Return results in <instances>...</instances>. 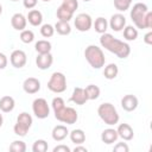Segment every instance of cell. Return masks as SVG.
I'll use <instances>...</instances> for the list:
<instances>
[{"label": "cell", "instance_id": "1", "mask_svg": "<svg viewBox=\"0 0 152 152\" xmlns=\"http://www.w3.org/2000/svg\"><path fill=\"white\" fill-rule=\"evenodd\" d=\"M100 44L107 51L114 53L118 58H127L131 53V46L128 43L115 38L110 33H102L100 37Z\"/></svg>", "mask_w": 152, "mask_h": 152}, {"label": "cell", "instance_id": "2", "mask_svg": "<svg viewBox=\"0 0 152 152\" xmlns=\"http://www.w3.org/2000/svg\"><path fill=\"white\" fill-rule=\"evenodd\" d=\"M84 57L87 59V62L89 63V65L94 69H101L104 65L106 58H104V53L102 51L101 48H99L97 45H88L84 50Z\"/></svg>", "mask_w": 152, "mask_h": 152}, {"label": "cell", "instance_id": "3", "mask_svg": "<svg viewBox=\"0 0 152 152\" xmlns=\"http://www.w3.org/2000/svg\"><path fill=\"white\" fill-rule=\"evenodd\" d=\"M97 114H99L100 119L108 126L116 125L119 122V119H120L116 108L109 102L101 103L97 108Z\"/></svg>", "mask_w": 152, "mask_h": 152}, {"label": "cell", "instance_id": "4", "mask_svg": "<svg viewBox=\"0 0 152 152\" xmlns=\"http://www.w3.org/2000/svg\"><path fill=\"white\" fill-rule=\"evenodd\" d=\"M147 11H148V7L144 2H137L133 5L129 15L137 28H141V30L145 28L144 19H145V14L147 13Z\"/></svg>", "mask_w": 152, "mask_h": 152}, {"label": "cell", "instance_id": "5", "mask_svg": "<svg viewBox=\"0 0 152 152\" xmlns=\"http://www.w3.org/2000/svg\"><path fill=\"white\" fill-rule=\"evenodd\" d=\"M48 89L52 93L61 94L66 90V77L61 71H55L48 81Z\"/></svg>", "mask_w": 152, "mask_h": 152}, {"label": "cell", "instance_id": "6", "mask_svg": "<svg viewBox=\"0 0 152 152\" xmlns=\"http://www.w3.org/2000/svg\"><path fill=\"white\" fill-rule=\"evenodd\" d=\"M55 118L58 121L64 122L66 125H74L77 121V119H78V114H77V112H76L75 108H72V107H65L64 106L61 110H58V112L55 113Z\"/></svg>", "mask_w": 152, "mask_h": 152}, {"label": "cell", "instance_id": "7", "mask_svg": "<svg viewBox=\"0 0 152 152\" xmlns=\"http://www.w3.org/2000/svg\"><path fill=\"white\" fill-rule=\"evenodd\" d=\"M32 110H33V114L38 119H46L50 115V107L48 104V101L43 97H38L33 100Z\"/></svg>", "mask_w": 152, "mask_h": 152}, {"label": "cell", "instance_id": "8", "mask_svg": "<svg viewBox=\"0 0 152 152\" xmlns=\"http://www.w3.org/2000/svg\"><path fill=\"white\" fill-rule=\"evenodd\" d=\"M74 25L77 31L80 32H87L93 26V19L88 13H80L76 15L74 20Z\"/></svg>", "mask_w": 152, "mask_h": 152}, {"label": "cell", "instance_id": "9", "mask_svg": "<svg viewBox=\"0 0 152 152\" xmlns=\"http://www.w3.org/2000/svg\"><path fill=\"white\" fill-rule=\"evenodd\" d=\"M10 62L12 64V66L17 68V69H20L23 66H25L26 62H27V56L26 53L23 51V50H14L11 56H10Z\"/></svg>", "mask_w": 152, "mask_h": 152}, {"label": "cell", "instance_id": "10", "mask_svg": "<svg viewBox=\"0 0 152 152\" xmlns=\"http://www.w3.org/2000/svg\"><path fill=\"white\" fill-rule=\"evenodd\" d=\"M108 26L115 31V32H120L124 30V27L126 26V18L124 14L121 13H115L110 17L109 19V23H108Z\"/></svg>", "mask_w": 152, "mask_h": 152}, {"label": "cell", "instance_id": "11", "mask_svg": "<svg viewBox=\"0 0 152 152\" xmlns=\"http://www.w3.org/2000/svg\"><path fill=\"white\" fill-rule=\"evenodd\" d=\"M23 89L26 94H36L40 90V81L36 77H27L23 83Z\"/></svg>", "mask_w": 152, "mask_h": 152}, {"label": "cell", "instance_id": "12", "mask_svg": "<svg viewBox=\"0 0 152 152\" xmlns=\"http://www.w3.org/2000/svg\"><path fill=\"white\" fill-rule=\"evenodd\" d=\"M138 104H139V101H138V97L135 95L128 94V95H125L121 99V107L126 112H133V110H135L137 107H138Z\"/></svg>", "mask_w": 152, "mask_h": 152}, {"label": "cell", "instance_id": "13", "mask_svg": "<svg viewBox=\"0 0 152 152\" xmlns=\"http://www.w3.org/2000/svg\"><path fill=\"white\" fill-rule=\"evenodd\" d=\"M53 63V57L51 55V52L49 53H38L37 58H36V64L38 66V69L40 70H48L49 68H51Z\"/></svg>", "mask_w": 152, "mask_h": 152}, {"label": "cell", "instance_id": "14", "mask_svg": "<svg viewBox=\"0 0 152 152\" xmlns=\"http://www.w3.org/2000/svg\"><path fill=\"white\" fill-rule=\"evenodd\" d=\"M116 132H118L119 138H121V139L125 140V141H129V140H132L133 137H134L133 128L131 127V125L125 124V122H124V124H120V125L118 126Z\"/></svg>", "mask_w": 152, "mask_h": 152}, {"label": "cell", "instance_id": "15", "mask_svg": "<svg viewBox=\"0 0 152 152\" xmlns=\"http://www.w3.org/2000/svg\"><path fill=\"white\" fill-rule=\"evenodd\" d=\"M26 24H27V19L24 14L21 13H14L11 18V25L14 30L17 31H23L25 30L26 27Z\"/></svg>", "mask_w": 152, "mask_h": 152}, {"label": "cell", "instance_id": "16", "mask_svg": "<svg viewBox=\"0 0 152 152\" xmlns=\"http://www.w3.org/2000/svg\"><path fill=\"white\" fill-rule=\"evenodd\" d=\"M70 100H71L74 103L78 104V106H82V104H84V103L88 101V97H87V95H86L84 88H81V87H76V88L74 89L72 94H71V97H70Z\"/></svg>", "mask_w": 152, "mask_h": 152}, {"label": "cell", "instance_id": "17", "mask_svg": "<svg viewBox=\"0 0 152 152\" xmlns=\"http://www.w3.org/2000/svg\"><path fill=\"white\" fill-rule=\"evenodd\" d=\"M68 135H69V131H68L66 126H64V125H57V126H55L52 128L51 137H52V139L55 141H62Z\"/></svg>", "mask_w": 152, "mask_h": 152}, {"label": "cell", "instance_id": "18", "mask_svg": "<svg viewBox=\"0 0 152 152\" xmlns=\"http://www.w3.org/2000/svg\"><path fill=\"white\" fill-rule=\"evenodd\" d=\"M119 135H118V132L116 129L114 128H106L104 131H102L101 133V140L102 142L107 144V145H110V144H114L116 140H118Z\"/></svg>", "mask_w": 152, "mask_h": 152}, {"label": "cell", "instance_id": "19", "mask_svg": "<svg viewBox=\"0 0 152 152\" xmlns=\"http://www.w3.org/2000/svg\"><path fill=\"white\" fill-rule=\"evenodd\" d=\"M14 106H15V101L12 96L6 95V96H2L0 99V110L1 112L10 113L14 109Z\"/></svg>", "mask_w": 152, "mask_h": 152}, {"label": "cell", "instance_id": "20", "mask_svg": "<svg viewBox=\"0 0 152 152\" xmlns=\"http://www.w3.org/2000/svg\"><path fill=\"white\" fill-rule=\"evenodd\" d=\"M26 19L32 26H39V25H42V21H43V14L38 10H31L27 13Z\"/></svg>", "mask_w": 152, "mask_h": 152}, {"label": "cell", "instance_id": "21", "mask_svg": "<svg viewBox=\"0 0 152 152\" xmlns=\"http://www.w3.org/2000/svg\"><path fill=\"white\" fill-rule=\"evenodd\" d=\"M69 137H70L71 142H74V144H76V145H82V144L86 141V133H84L81 128L72 129V131L69 133Z\"/></svg>", "mask_w": 152, "mask_h": 152}, {"label": "cell", "instance_id": "22", "mask_svg": "<svg viewBox=\"0 0 152 152\" xmlns=\"http://www.w3.org/2000/svg\"><path fill=\"white\" fill-rule=\"evenodd\" d=\"M55 31L61 34V36H68L70 34L71 32V26L69 24V21H62V20H58L56 24H55Z\"/></svg>", "mask_w": 152, "mask_h": 152}, {"label": "cell", "instance_id": "23", "mask_svg": "<svg viewBox=\"0 0 152 152\" xmlns=\"http://www.w3.org/2000/svg\"><path fill=\"white\" fill-rule=\"evenodd\" d=\"M93 26H94V30H95L97 33L102 34V33H106V32H107V28H108V21H107L106 18H103V17H99V18L95 19Z\"/></svg>", "mask_w": 152, "mask_h": 152}, {"label": "cell", "instance_id": "24", "mask_svg": "<svg viewBox=\"0 0 152 152\" xmlns=\"http://www.w3.org/2000/svg\"><path fill=\"white\" fill-rule=\"evenodd\" d=\"M56 15L58 18V20H62V21H70L74 17V13L71 11H69L68 8H65L63 5H61L58 8H57V12H56Z\"/></svg>", "mask_w": 152, "mask_h": 152}, {"label": "cell", "instance_id": "25", "mask_svg": "<svg viewBox=\"0 0 152 152\" xmlns=\"http://www.w3.org/2000/svg\"><path fill=\"white\" fill-rule=\"evenodd\" d=\"M119 74V68L115 63H110L108 65L104 66V70H103V76L104 78L107 80H114Z\"/></svg>", "mask_w": 152, "mask_h": 152}, {"label": "cell", "instance_id": "26", "mask_svg": "<svg viewBox=\"0 0 152 152\" xmlns=\"http://www.w3.org/2000/svg\"><path fill=\"white\" fill-rule=\"evenodd\" d=\"M34 49L38 53H49L51 52V49H52V45L49 40H45V39H42V40H38L36 44H34Z\"/></svg>", "mask_w": 152, "mask_h": 152}, {"label": "cell", "instance_id": "27", "mask_svg": "<svg viewBox=\"0 0 152 152\" xmlns=\"http://www.w3.org/2000/svg\"><path fill=\"white\" fill-rule=\"evenodd\" d=\"M17 122L30 129L31 126H32V124H33V119H32L31 114H28V113H26V112H23V113H20V114L18 115Z\"/></svg>", "mask_w": 152, "mask_h": 152}, {"label": "cell", "instance_id": "28", "mask_svg": "<svg viewBox=\"0 0 152 152\" xmlns=\"http://www.w3.org/2000/svg\"><path fill=\"white\" fill-rule=\"evenodd\" d=\"M84 91H86V95H87L88 100H96V99H99L100 93H101L100 88H99L97 86H95V84H89V86H87V87L84 88Z\"/></svg>", "mask_w": 152, "mask_h": 152}, {"label": "cell", "instance_id": "29", "mask_svg": "<svg viewBox=\"0 0 152 152\" xmlns=\"http://www.w3.org/2000/svg\"><path fill=\"white\" fill-rule=\"evenodd\" d=\"M124 38L128 42L135 40L138 38V30L132 26V25H127L124 27Z\"/></svg>", "mask_w": 152, "mask_h": 152}, {"label": "cell", "instance_id": "30", "mask_svg": "<svg viewBox=\"0 0 152 152\" xmlns=\"http://www.w3.org/2000/svg\"><path fill=\"white\" fill-rule=\"evenodd\" d=\"M48 148H49V145L44 139H38L32 145V151L33 152H46Z\"/></svg>", "mask_w": 152, "mask_h": 152}, {"label": "cell", "instance_id": "31", "mask_svg": "<svg viewBox=\"0 0 152 152\" xmlns=\"http://www.w3.org/2000/svg\"><path fill=\"white\" fill-rule=\"evenodd\" d=\"M132 1L133 0H114V7L119 12H125L131 7Z\"/></svg>", "mask_w": 152, "mask_h": 152}, {"label": "cell", "instance_id": "32", "mask_svg": "<svg viewBox=\"0 0 152 152\" xmlns=\"http://www.w3.org/2000/svg\"><path fill=\"white\" fill-rule=\"evenodd\" d=\"M20 40L25 44H30L34 40V33L31 30H23L20 32Z\"/></svg>", "mask_w": 152, "mask_h": 152}, {"label": "cell", "instance_id": "33", "mask_svg": "<svg viewBox=\"0 0 152 152\" xmlns=\"http://www.w3.org/2000/svg\"><path fill=\"white\" fill-rule=\"evenodd\" d=\"M10 151H12V152H25L26 151V144L23 140H14L10 145Z\"/></svg>", "mask_w": 152, "mask_h": 152}, {"label": "cell", "instance_id": "34", "mask_svg": "<svg viewBox=\"0 0 152 152\" xmlns=\"http://www.w3.org/2000/svg\"><path fill=\"white\" fill-rule=\"evenodd\" d=\"M53 33H55V27L51 24H44V25H42V27H40V34L43 37L50 38V37L53 36Z\"/></svg>", "mask_w": 152, "mask_h": 152}, {"label": "cell", "instance_id": "35", "mask_svg": "<svg viewBox=\"0 0 152 152\" xmlns=\"http://www.w3.org/2000/svg\"><path fill=\"white\" fill-rule=\"evenodd\" d=\"M51 106H52L53 113H56V112L61 110V109L65 106V103H64V100H63L61 96H57V97H53V100H52V102H51Z\"/></svg>", "mask_w": 152, "mask_h": 152}, {"label": "cell", "instance_id": "36", "mask_svg": "<svg viewBox=\"0 0 152 152\" xmlns=\"http://www.w3.org/2000/svg\"><path fill=\"white\" fill-rule=\"evenodd\" d=\"M13 131H14V133H15L17 135H19V137H25V135L27 134V132H28V128H26V127H24L23 125L15 122L14 126H13Z\"/></svg>", "mask_w": 152, "mask_h": 152}, {"label": "cell", "instance_id": "37", "mask_svg": "<svg viewBox=\"0 0 152 152\" xmlns=\"http://www.w3.org/2000/svg\"><path fill=\"white\" fill-rule=\"evenodd\" d=\"M62 5H63L65 8H68L69 11H71L72 13H75V11H76L77 7H78V1H77V0H65V1L62 2Z\"/></svg>", "mask_w": 152, "mask_h": 152}, {"label": "cell", "instance_id": "38", "mask_svg": "<svg viewBox=\"0 0 152 152\" xmlns=\"http://www.w3.org/2000/svg\"><path fill=\"white\" fill-rule=\"evenodd\" d=\"M113 151L114 152H128L129 151V147H128V145L126 142H118L114 146Z\"/></svg>", "mask_w": 152, "mask_h": 152}, {"label": "cell", "instance_id": "39", "mask_svg": "<svg viewBox=\"0 0 152 152\" xmlns=\"http://www.w3.org/2000/svg\"><path fill=\"white\" fill-rule=\"evenodd\" d=\"M144 24H145V28H151L152 27V12L147 11V13L145 14Z\"/></svg>", "mask_w": 152, "mask_h": 152}, {"label": "cell", "instance_id": "40", "mask_svg": "<svg viewBox=\"0 0 152 152\" xmlns=\"http://www.w3.org/2000/svg\"><path fill=\"white\" fill-rule=\"evenodd\" d=\"M37 4H38V0H23V5H24V7L27 8V10L34 8Z\"/></svg>", "mask_w": 152, "mask_h": 152}, {"label": "cell", "instance_id": "41", "mask_svg": "<svg viewBox=\"0 0 152 152\" xmlns=\"http://www.w3.org/2000/svg\"><path fill=\"white\" fill-rule=\"evenodd\" d=\"M52 151H53V152H70V151H71V148H70L69 146H66V145L61 144V145L55 146Z\"/></svg>", "mask_w": 152, "mask_h": 152}, {"label": "cell", "instance_id": "42", "mask_svg": "<svg viewBox=\"0 0 152 152\" xmlns=\"http://www.w3.org/2000/svg\"><path fill=\"white\" fill-rule=\"evenodd\" d=\"M7 64H8V59H7L6 55L2 53V52H0V70L5 69L7 66Z\"/></svg>", "mask_w": 152, "mask_h": 152}, {"label": "cell", "instance_id": "43", "mask_svg": "<svg viewBox=\"0 0 152 152\" xmlns=\"http://www.w3.org/2000/svg\"><path fill=\"white\" fill-rule=\"evenodd\" d=\"M144 42H145L147 45H151V44H152V32H147V33L144 36Z\"/></svg>", "mask_w": 152, "mask_h": 152}, {"label": "cell", "instance_id": "44", "mask_svg": "<svg viewBox=\"0 0 152 152\" xmlns=\"http://www.w3.org/2000/svg\"><path fill=\"white\" fill-rule=\"evenodd\" d=\"M87 147L84 146H81V145H77L75 148H74V152H87Z\"/></svg>", "mask_w": 152, "mask_h": 152}, {"label": "cell", "instance_id": "45", "mask_svg": "<svg viewBox=\"0 0 152 152\" xmlns=\"http://www.w3.org/2000/svg\"><path fill=\"white\" fill-rule=\"evenodd\" d=\"M2 124H4V118H2V114L0 113V127L2 126Z\"/></svg>", "mask_w": 152, "mask_h": 152}, {"label": "cell", "instance_id": "46", "mask_svg": "<svg viewBox=\"0 0 152 152\" xmlns=\"http://www.w3.org/2000/svg\"><path fill=\"white\" fill-rule=\"evenodd\" d=\"M2 14V6H1V4H0V15Z\"/></svg>", "mask_w": 152, "mask_h": 152}, {"label": "cell", "instance_id": "47", "mask_svg": "<svg viewBox=\"0 0 152 152\" xmlns=\"http://www.w3.org/2000/svg\"><path fill=\"white\" fill-rule=\"evenodd\" d=\"M42 1H44V2H48V1H51V0H42Z\"/></svg>", "mask_w": 152, "mask_h": 152}, {"label": "cell", "instance_id": "48", "mask_svg": "<svg viewBox=\"0 0 152 152\" xmlns=\"http://www.w3.org/2000/svg\"><path fill=\"white\" fill-rule=\"evenodd\" d=\"M11 1H13V2H17V1H19V0H11Z\"/></svg>", "mask_w": 152, "mask_h": 152}, {"label": "cell", "instance_id": "49", "mask_svg": "<svg viewBox=\"0 0 152 152\" xmlns=\"http://www.w3.org/2000/svg\"><path fill=\"white\" fill-rule=\"evenodd\" d=\"M83 1H90V0H83Z\"/></svg>", "mask_w": 152, "mask_h": 152}, {"label": "cell", "instance_id": "50", "mask_svg": "<svg viewBox=\"0 0 152 152\" xmlns=\"http://www.w3.org/2000/svg\"><path fill=\"white\" fill-rule=\"evenodd\" d=\"M62 1H65V0H62Z\"/></svg>", "mask_w": 152, "mask_h": 152}]
</instances>
